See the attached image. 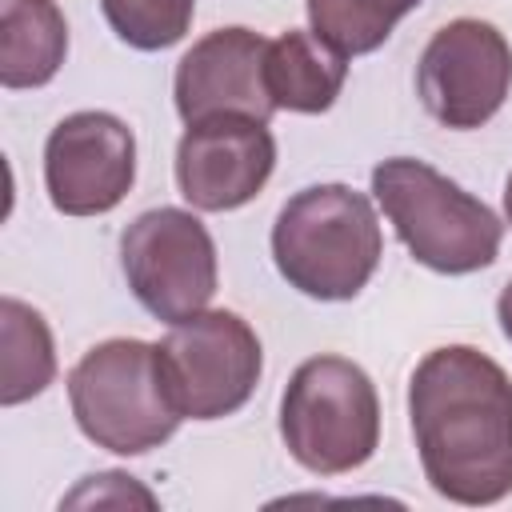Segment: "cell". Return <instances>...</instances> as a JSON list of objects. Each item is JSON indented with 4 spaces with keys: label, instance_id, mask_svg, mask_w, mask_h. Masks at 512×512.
Returning <instances> with one entry per match:
<instances>
[{
    "label": "cell",
    "instance_id": "10",
    "mask_svg": "<svg viewBox=\"0 0 512 512\" xmlns=\"http://www.w3.org/2000/svg\"><path fill=\"white\" fill-rule=\"evenodd\" d=\"M276 168V140L264 120L208 116L176 144V188L200 212H232L260 196Z\"/></svg>",
    "mask_w": 512,
    "mask_h": 512
},
{
    "label": "cell",
    "instance_id": "3",
    "mask_svg": "<svg viewBox=\"0 0 512 512\" xmlns=\"http://www.w3.org/2000/svg\"><path fill=\"white\" fill-rule=\"evenodd\" d=\"M372 196L396 228L400 244L412 252V260L432 272L468 276L500 256V216L484 200L464 192L456 180L436 172L428 160H380L372 168Z\"/></svg>",
    "mask_w": 512,
    "mask_h": 512
},
{
    "label": "cell",
    "instance_id": "9",
    "mask_svg": "<svg viewBox=\"0 0 512 512\" xmlns=\"http://www.w3.org/2000/svg\"><path fill=\"white\" fill-rule=\"evenodd\" d=\"M136 180V136L112 112H72L44 140V188L64 216L112 212Z\"/></svg>",
    "mask_w": 512,
    "mask_h": 512
},
{
    "label": "cell",
    "instance_id": "17",
    "mask_svg": "<svg viewBox=\"0 0 512 512\" xmlns=\"http://www.w3.org/2000/svg\"><path fill=\"white\" fill-rule=\"evenodd\" d=\"M84 504H96V508H104V504L156 508V496L144 484H136V476H128V472H96V476H84V484L64 496V508H84Z\"/></svg>",
    "mask_w": 512,
    "mask_h": 512
},
{
    "label": "cell",
    "instance_id": "4",
    "mask_svg": "<svg viewBox=\"0 0 512 512\" xmlns=\"http://www.w3.org/2000/svg\"><path fill=\"white\" fill-rule=\"evenodd\" d=\"M68 404L76 428L116 456L160 448L184 420L168 396L156 344L132 336H112L76 360L68 372Z\"/></svg>",
    "mask_w": 512,
    "mask_h": 512
},
{
    "label": "cell",
    "instance_id": "1",
    "mask_svg": "<svg viewBox=\"0 0 512 512\" xmlns=\"http://www.w3.org/2000/svg\"><path fill=\"white\" fill-rule=\"evenodd\" d=\"M408 420L436 496L468 508L512 496V380L488 352L432 348L408 380Z\"/></svg>",
    "mask_w": 512,
    "mask_h": 512
},
{
    "label": "cell",
    "instance_id": "8",
    "mask_svg": "<svg viewBox=\"0 0 512 512\" xmlns=\"http://www.w3.org/2000/svg\"><path fill=\"white\" fill-rule=\"evenodd\" d=\"M512 88V44L488 20L460 16L432 32L416 64L424 112L456 132L488 124Z\"/></svg>",
    "mask_w": 512,
    "mask_h": 512
},
{
    "label": "cell",
    "instance_id": "13",
    "mask_svg": "<svg viewBox=\"0 0 512 512\" xmlns=\"http://www.w3.org/2000/svg\"><path fill=\"white\" fill-rule=\"evenodd\" d=\"M68 56V24L56 0H0V84L44 88Z\"/></svg>",
    "mask_w": 512,
    "mask_h": 512
},
{
    "label": "cell",
    "instance_id": "14",
    "mask_svg": "<svg viewBox=\"0 0 512 512\" xmlns=\"http://www.w3.org/2000/svg\"><path fill=\"white\" fill-rule=\"evenodd\" d=\"M56 380V344L48 320L16 300H0V404H24Z\"/></svg>",
    "mask_w": 512,
    "mask_h": 512
},
{
    "label": "cell",
    "instance_id": "6",
    "mask_svg": "<svg viewBox=\"0 0 512 512\" xmlns=\"http://www.w3.org/2000/svg\"><path fill=\"white\" fill-rule=\"evenodd\" d=\"M168 396L184 420H220L240 412L264 372V348L252 324L224 308H204L156 344Z\"/></svg>",
    "mask_w": 512,
    "mask_h": 512
},
{
    "label": "cell",
    "instance_id": "7",
    "mask_svg": "<svg viewBox=\"0 0 512 512\" xmlns=\"http://www.w3.org/2000/svg\"><path fill=\"white\" fill-rule=\"evenodd\" d=\"M120 268L140 308L164 324L204 312L220 284L212 232L184 208L140 212L120 232Z\"/></svg>",
    "mask_w": 512,
    "mask_h": 512
},
{
    "label": "cell",
    "instance_id": "2",
    "mask_svg": "<svg viewBox=\"0 0 512 512\" xmlns=\"http://www.w3.org/2000/svg\"><path fill=\"white\" fill-rule=\"evenodd\" d=\"M384 256L376 208L348 184H308L276 212L272 260L312 300H352Z\"/></svg>",
    "mask_w": 512,
    "mask_h": 512
},
{
    "label": "cell",
    "instance_id": "19",
    "mask_svg": "<svg viewBox=\"0 0 512 512\" xmlns=\"http://www.w3.org/2000/svg\"><path fill=\"white\" fill-rule=\"evenodd\" d=\"M504 216L512 224V172H508V184H504Z\"/></svg>",
    "mask_w": 512,
    "mask_h": 512
},
{
    "label": "cell",
    "instance_id": "16",
    "mask_svg": "<svg viewBox=\"0 0 512 512\" xmlns=\"http://www.w3.org/2000/svg\"><path fill=\"white\" fill-rule=\"evenodd\" d=\"M100 12L128 48L164 52L188 36L196 0H100Z\"/></svg>",
    "mask_w": 512,
    "mask_h": 512
},
{
    "label": "cell",
    "instance_id": "5",
    "mask_svg": "<svg viewBox=\"0 0 512 512\" xmlns=\"http://www.w3.org/2000/svg\"><path fill=\"white\" fill-rule=\"evenodd\" d=\"M280 436L288 456L316 476L356 472L380 448L372 376L348 356L304 360L280 396Z\"/></svg>",
    "mask_w": 512,
    "mask_h": 512
},
{
    "label": "cell",
    "instance_id": "15",
    "mask_svg": "<svg viewBox=\"0 0 512 512\" xmlns=\"http://www.w3.org/2000/svg\"><path fill=\"white\" fill-rule=\"evenodd\" d=\"M420 0H304L308 24L344 56L376 52Z\"/></svg>",
    "mask_w": 512,
    "mask_h": 512
},
{
    "label": "cell",
    "instance_id": "18",
    "mask_svg": "<svg viewBox=\"0 0 512 512\" xmlns=\"http://www.w3.org/2000/svg\"><path fill=\"white\" fill-rule=\"evenodd\" d=\"M496 320H500V332L512 340V280L504 284V292H500V300H496Z\"/></svg>",
    "mask_w": 512,
    "mask_h": 512
},
{
    "label": "cell",
    "instance_id": "11",
    "mask_svg": "<svg viewBox=\"0 0 512 512\" xmlns=\"http://www.w3.org/2000/svg\"><path fill=\"white\" fill-rule=\"evenodd\" d=\"M264 48L268 40L252 28H216L200 36L176 64L172 96L184 124L208 120V116H252L272 120V100L264 88Z\"/></svg>",
    "mask_w": 512,
    "mask_h": 512
},
{
    "label": "cell",
    "instance_id": "12",
    "mask_svg": "<svg viewBox=\"0 0 512 512\" xmlns=\"http://www.w3.org/2000/svg\"><path fill=\"white\" fill-rule=\"evenodd\" d=\"M348 80V56L312 28H288L264 48V88L276 112L320 116L336 104Z\"/></svg>",
    "mask_w": 512,
    "mask_h": 512
}]
</instances>
